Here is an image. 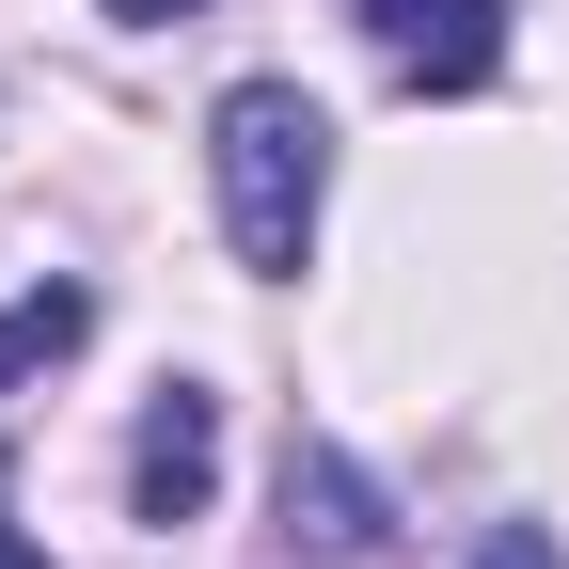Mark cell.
<instances>
[{
    "instance_id": "cell-3",
    "label": "cell",
    "mask_w": 569,
    "mask_h": 569,
    "mask_svg": "<svg viewBox=\"0 0 569 569\" xmlns=\"http://www.w3.org/2000/svg\"><path fill=\"white\" fill-rule=\"evenodd\" d=\"M284 538H301L317 569H396V507H380V475L348 459V443H284Z\"/></svg>"
},
{
    "instance_id": "cell-1",
    "label": "cell",
    "mask_w": 569,
    "mask_h": 569,
    "mask_svg": "<svg viewBox=\"0 0 569 569\" xmlns=\"http://www.w3.org/2000/svg\"><path fill=\"white\" fill-rule=\"evenodd\" d=\"M206 174H222L238 269H301L317 253V206H332V111L301 80H238L222 111H206Z\"/></svg>"
},
{
    "instance_id": "cell-4",
    "label": "cell",
    "mask_w": 569,
    "mask_h": 569,
    "mask_svg": "<svg viewBox=\"0 0 569 569\" xmlns=\"http://www.w3.org/2000/svg\"><path fill=\"white\" fill-rule=\"evenodd\" d=\"M206 490H222V396L159 380L142 396V443H127V507L142 522H206Z\"/></svg>"
},
{
    "instance_id": "cell-8",
    "label": "cell",
    "mask_w": 569,
    "mask_h": 569,
    "mask_svg": "<svg viewBox=\"0 0 569 569\" xmlns=\"http://www.w3.org/2000/svg\"><path fill=\"white\" fill-rule=\"evenodd\" d=\"M0 569H48V553H32V538H17V522H0Z\"/></svg>"
},
{
    "instance_id": "cell-5",
    "label": "cell",
    "mask_w": 569,
    "mask_h": 569,
    "mask_svg": "<svg viewBox=\"0 0 569 569\" xmlns=\"http://www.w3.org/2000/svg\"><path fill=\"white\" fill-rule=\"evenodd\" d=\"M80 332H96V284H17V301H0V396L48 380V365H80Z\"/></svg>"
},
{
    "instance_id": "cell-2",
    "label": "cell",
    "mask_w": 569,
    "mask_h": 569,
    "mask_svg": "<svg viewBox=\"0 0 569 569\" xmlns=\"http://www.w3.org/2000/svg\"><path fill=\"white\" fill-rule=\"evenodd\" d=\"M365 48L411 96H490L507 80V0H365Z\"/></svg>"
},
{
    "instance_id": "cell-6",
    "label": "cell",
    "mask_w": 569,
    "mask_h": 569,
    "mask_svg": "<svg viewBox=\"0 0 569 569\" xmlns=\"http://www.w3.org/2000/svg\"><path fill=\"white\" fill-rule=\"evenodd\" d=\"M475 569H569V553H553V522H490V538H475Z\"/></svg>"
},
{
    "instance_id": "cell-7",
    "label": "cell",
    "mask_w": 569,
    "mask_h": 569,
    "mask_svg": "<svg viewBox=\"0 0 569 569\" xmlns=\"http://www.w3.org/2000/svg\"><path fill=\"white\" fill-rule=\"evenodd\" d=\"M111 17H206V0H111Z\"/></svg>"
}]
</instances>
